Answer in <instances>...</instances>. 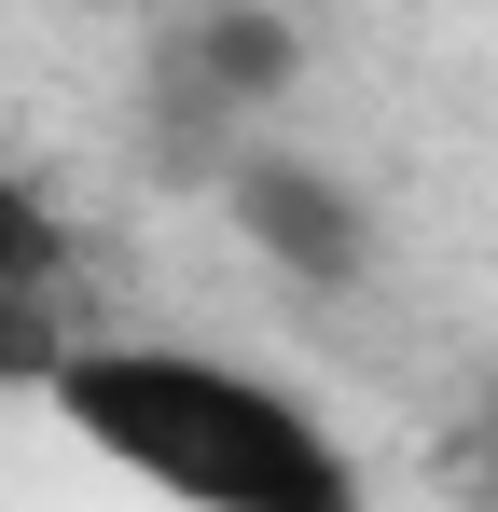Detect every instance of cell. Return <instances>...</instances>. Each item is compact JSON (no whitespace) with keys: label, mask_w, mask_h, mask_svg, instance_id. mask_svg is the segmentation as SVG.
<instances>
[{"label":"cell","mask_w":498,"mask_h":512,"mask_svg":"<svg viewBox=\"0 0 498 512\" xmlns=\"http://www.w3.org/2000/svg\"><path fill=\"white\" fill-rule=\"evenodd\" d=\"M42 402L125 485L194 499V512H346L360 499V457L319 429V402L222 360V346H70L42 374Z\"/></svg>","instance_id":"6da1fadb"},{"label":"cell","mask_w":498,"mask_h":512,"mask_svg":"<svg viewBox=\"0 0 498 512\" xmlns=\"http://www.w3.org/2000/svg\"><path fill=\"white\" fill-rule=\"evenodd\" d=\"M222 194H236V236L277 263L291 291H346V277L374 263V208H360L319 153H263V139H249L236 167H222Z\"/></svg>","instance_id":"7a4b0ae2"},{"label":"cell","mask_w":498,"mask_h":512,"mask_svg":"<svg viewBox=\"0 0 498 512\" xmlns=\"http://www.w3.org/2000/svg\"><path fill=\"white\" fill-rule=\"evenodd\" d=\"M291 70H305V28H291L277 0H208V14L166 28V111H180L194 139L263 125V111L291 97Z\"/></svg>","instance_id":"3957f363"},{"label":"cell","mask_w":498,"mask_h":512,"mask_svg":"<svg viewBox=\"0 0 498 512\" xmlns=\"http://www.w3.org/2000/svg\"><path fill=\"white\" fill-rule=\"evenodd\" d=\"M56 263H70V236H56V208H42V180L0 153V291H56Z\"/></svg>","instance_id":"277c9868"}]
</instances>
